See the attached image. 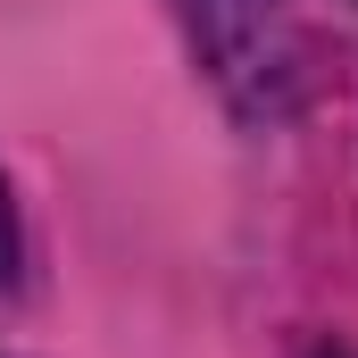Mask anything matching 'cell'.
Wrapping results in <instances>:
<instances>
[{"label": "cell", "instance_id": "6da1fadb", "mask_svg": "<svg viewBox=\"0 0 358 358\" xmlns=\"http://www.w3.org/2000/svg\"><path fill=\"white\" fill-rule=\"evenodd\" d=\"M183 25H192L200 67L234 92L242 108H267V117L283 108L275 84H292L300 42H292V25H283L275 0H183Z\"/></svg>", "mask_w": 358, "mask_h": 358}, {"label": "cell", "instance_id": "7a4b0ae2", "mask_svg": "<svg viewBox=\"0 0 358 358\" xmlns=\"http://www.w3.org/2000/svg\"><path fill=\"white\" fill-rule=\"evenodd\" d=\"M317 358H350V350H317Z\"/></svg>", "mask_w": 358, "mask_h": 358}]
</instances>
